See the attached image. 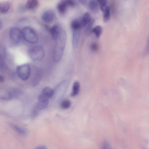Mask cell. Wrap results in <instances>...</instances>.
Wrapping results in <instances>:
<instances>
[{
  "instance_id": "cell-3",
  "label": "cell",
  "mask_w": 149,
  "mask_h": 149,
  "mask_svg": "<svg viewBox=\"0 0 149 149\" xmlns=\"http://www.w3.org/2000/svg\"><path fill=\"white\" fill-rule=\"evenodd\" d=\"M23 39L31 44H35L38 41V36L36 31L32 28L26 27L22 30Z\"/></svg>"
},
{
  "instance_id": "cell-26",
  "label": "cell",
  "mask_w": 149,
  "mask_h": 149,
  "mask_svg": "<svg viewBox=\"0 0 149 149\" xmlns=\"http://www.w3.org/2000/svg\"><path fill=\"white\" fill-rule=\"evenodd\" d=\"M103 148L104 149L110 148L109 144L107 142H104L103 144Z\"/></svg>"
},
{
  "instance_id": "cell-18",
  "label": "cell",
  "mask_w": 149,
  "mask_h": 149,
  "mask_svg": "<svg viewBox=\"0 0 149 149\" xmlns=\"http://www.w3.org/2000/svg\"><path fill=\"white\" fill-rule=\"evenodd\" d=\"M88 6L90 9L91 11L94 12L97 11L99 5L97 0H90Z\"/></svg>"
},
{
  "instance_id": "cell-10",
  "label": "cell",
  "mask_w": 149,
  "mask_h": 149,
  "mask_svg": "<svg viewBox=\"0 0 149 149\" xmlns=\"http://www.w3.org/2000/svg\"><path fill=\"white\" fill-rule=\"evenodd\" d=\"M81 35V29L73 30L72 33V44L73 48H76L79 42Z\"/></svg>"
},
{
  "instance_id": "cell-25",
  "label": "cell",
  "mask_w": 149,
  "mask_h": 149,
  "mask_svg": "<svg viewBox=\"0 0 149 149\" xmlns=\"http://www.w3.org/2000/svg\"><path fill=\"white\" fill-rule=\"evenodd\" d=\"M91 49L94 52H97L98 49V47L97 44L95 42H93L91 45Z\"/></svg>"
},
{
  "instance_id": "cell-7",
  "label": "cell",
  "mask_w": 149,
  "mask_h": 149,
  "mask_svg": "<svg viewBox=\"0 0 149 149\" xmlns=\"http://www.w3.org/2000/svg\"><path fill=\"white\" fill-rule=\"evenodd\" d=\"M56 15L55 12L52 10H48L45 12L42 16V19L45 23H50L55 19Z\"/></svg>"
},
{
  "instance_id": "cell-1",
  "label": "cell",
  "mask_w": 149,
  "mask_h": 149,
  "mask_svg": "<svg viewBox=\"0 0 149 149\" xmlns=\"http://www.w3.org/2000/svg\"><path fill=\"white\" fill-rule=\"evenodd\" d=\"M67 40V34L63 29L56 40L53 54V59L55 63L59 62L63 55Z\"/></svg>"
},
{
  "instance_id": "cell-13",
  "label": "cell",
  "mask_w": 149,
  "mask_h": 149,
  "mask_svg": "<svg viewBox=\"0 0 149 149\" xmlns=\"http://www.w3.org/2000/svg\"><path fill=\"white\" fill-rule=\"evenodd\" d=\"M21 93V92L19 90H13L9 92L7 96L2 97V99L6 100H10L18 97Z\"/></svg>"
},
{
  "instance_id": "cell-30",
  "label": "cell",
  "mask_w": 149,
  "mask_h": 149,
  "mask_svg": "<svg viewBox=\"0 0 149 149\" xmlns=\"http://www.w3.org/2000/svg\"><path fill=\"white\" fill-rule=\"evenodd\" d=\"M148 51H149V42H148Z\"/></svg>"
},
{
  "instance_id": "cell-2",
  "label": "cell",
  "mask_w": 149,
  "mask_h": 149,
  "mask_svg": "<svg viewBox=\"0 0 149 149\" xmlns=\"http://www.w3.org/2000/svg\"><path fill=\"white\" fill-rule=\"evenodd\" d=\"M28 54L33 60L40 61L43 58L45 51L43 47L40 45H36L30 48L28 50Z\"/></svg>"
},
{
  "instance_id": "cell-27",
  "label": "cell",
  "mask_w": 149,
  "mask_h": 149,
  "mask_svg": "<svg viewBox=\"0 0 149 149\" xmlns=\"http://www.w3.org/2000/svg\"><path fill=\"white\" fill-rule=\"evenodd\" d=\"M47 147L45 146H40L37 147L36 149H46Z\"/></svg>"
},
{
  "instance_id": "cell-5",
  "label": "cell",
  "mask_w": 149,
  "mask_h": 149,
  "mask_svg": "<svg viewBox=\"0 0 149 149\" xmlns=\"http://www.w3.org/2000/svg\"><path fill=\"white\" fill-rule=\"evenodd\" d=\"M9 35L11 41L15 44L19 43L23 38L22 30L17 27L10 29Z\"/></svg>"
},
{
  "instance_id": "cell-19",
  "label": "cell",
  "mask_w": 149,
  "mask_h": 149,
  "mask_svg": "<svg viewBox=\"0 0 149 149\" xmlns=\"http://www.w3.org/2000/svg\"><path fill=\"white\" fill-rule=\"evenodd\" d=\"M80 84L79 82L75 81L73 84L71 96L73 97L77 95L79 91Z\"/></svg>"
},
{
  "instance_id": "cell-14",
  "label": "cell",
  "mask_w": 149,
  "mask_h": 149,
  "mask_svg": "<svg viewBox=\"0 0 149 149\" xmlns=\"http://www.w3.org/2000/svg\"><path fill=\"white\" fill-rule=\"evenodd\" d=\"M103 13V20L105 22H107L110 17V9L108 6H106L101 10Z\"/></svg>"
},
{
  "instance_id": "cell-4",
  "label": "cell",
  "mask_w": 149,
  "mask_h": 149,
  "mask_svg": "<svg viewBox=\"0 0 149 149\" xmlns=\"http://www.w3.org/2000/svg\"><path fill=\"white\" fill-rule=\"evenodd\" d=\"M16 71L17 76L22 80H27L30 76V66L28 63L23 64L18 66Z\"/></svg>"
},
{
  "instance_id": "cell-20",
  "label": "cell",
  "mask_w": 149,
  "mask_h": 149,
  "mask_svg": "<svg viewBox=\"0 0 149 149\" xmlns=\"http://www.w3.org/2000/svg\"><path fill=\"white\" fill-rule=\"evenodd\" d=\"M103 30L102 27L97 26L92 29L91 32L93 33L97 38H99L102 34Z\"/></svg>"
},
{
  "instance_id": "cell-16",
  "label": "cell",
  "mask_w": 149,
  "mask_h": 149,
  "mask_svg": "<svg viewBox=\"0 0 149 149\" xmlns=\"http://www.w3.org/2000/svg\"><path fill=\"white\" fill-rule=\"evenodd\" d=\"M54 90L49 87H46L42 89L41 94L49 99L54 95Z\"/></svg>"
},
{
  "instance_id": "cell-21",
  "label": "cell",
  "mask_w": 149,
  "mask_h": 149,
  "mask_svg": "<svg viewBox=\"0 0 149 149\" xmlns=\"http://www.w3.org/2000/svg\"><path fill=\"white\" fill-rule=\"evenodd\" d=\"M10 126L18 133L22 135L26 134L25 131L19 126L13 124H11Z\"/></svg>"
},
{
  "instance_id": "cell-9",
  "label": "cell",
  "mask_w": 149,
  "mask_h": 149,
  "mask_svg": "<svg viewBox=\"0 0 149 149\" xmlns=\"http://www.w3.org/2000/svg\"><path fill=\"white\" fill-rule=\"evenodd\" d=\"M49 98L41 94L38 97V102L36 103L37 107L40 110L45 109L48 105Z\"/></svg>"
},
{
  "instance_id": "cell-6",
  "label": "cell",
  "mask_w": 149,
  "mask_h": 149,
  "mask_svg": "<svg viewBox=\"0 0 149 149\" xmlns=\"http://www.w3.org/2000/svg\"><path fill=\"white\" fill-rule=\"evenodd\" d=\"M75 5L74 0H62L57 5V9L60 14H63L68 7L74 6Z\"/></svg>"
},
{
  "instance_id": "cell-11",
  "label": "cell",
  "mask_w": 149,
  "mask_h": 149,
  "mask_svg": "<svg viewBox=\"0 0 149 149\" xmlns=\"http://www.w3.org/2000/svg\"><path fill=\"white\" fill-rule=\"evenodd\" d=\"M80 20L82 28L86 26L91 21L89 13L88 12L85 13L82 17L80 19Z\"/></svg>"
},
{
  "instance_id": "cell-28",
  "label": "cell",
  "mask_w": 149,
  "mask_h": 149,
  "mask_svg": "<svg viewBox=\"0 0 149 149\" xmlns=\"http://www.w3.org/2000/svg\"><path fill=\"white\" fill-rule=\"evenodd\" d=\"M4 78L3 76L1 75L0 76V81L1 82H3L4 81Z\"/></svg>"
},
{
  "instance_id": "cell-12",
  "label": "cell",
  "mask_w": 149,
  "mask_h": 149,
  "mask_svg": "<svg viewBox=\"0 0 149 149\" xmlns=\"http://www.w3.org/2000/svg\"><path fill=\"white\" fill-rule=\"evenodd\" d=\"M39 5L38 0H27L25 8L27 9L33 10L36 9Z\"/></svg>"
},
{
  "instance_id": "cell-8",
  "label": "cell",
  "mask_w": 149,
  "mask_h": 149,
  "mask_svg": "<svg viewBox=\"0 0 149 149\" xmlns=\"http://www.w3.org/2000/svg\"><path fill=\"white\" fill-rule=\"evenodd\" d=\"M63 29L61 26L58 24H55L53 25L50 30L52 39L56 40Z\"/></svg>"
},
{
  "instance_id": "cell-15",
  "label": "cell",
  "mask_w": 149,
  "mask_h": 149,
  "mask_svg": "<svg viewBox=\"0 0 149 149\" xmlns=\"http://www.w3.org/2000/svg\"><path fill=\"white\" fill-rule=\"evenodd\" d=\"M10 7V3L8 1H5L0 3V12L2 14L7 13Z\"/></svg>"
},
{
  "instance_id": "cell-17",
  "label": "cell",
  "mask_w": 149,
  "mask_h": 149,
  "mask_svg": "<svg viewBox=\"0 0 149 149\" xmlns=\"http://www.w3.org/2000/svg\"><path fill=\"white\" fill-rule=\"evenodd\" d=\"M71 27L72 31L81 29L82 27L80 19L73 20L71 22Z\"/></svg>"
},
{
  "instance_id": "cell-22",
  "label": "cell",
  "mask_w": 149,
  "mask_h": 149,
  "mask_svg": "<svg viewBox=\"0 0 149 149\" xmlns=\"http://www.w3.org/2000/svg\"><path fill=\"white\" fill-rule=\"evenodd\" d=\"M40 110L37 107L36 104V103L33 107L31 111V116L33 118H35L38 116Z\"/></svg>"
},
{
  "instance_id": "cell-29",
  "label": "cell",
  "mask_w": 149,
  "mask_h": 149,
  "mask_svg": "<svg viewBox=\"0 0 149 149\" xmlns=\"http://www.w3.org/2000/svg\"><path fill=\"white\" fill-rule=\"evenodd\" d=\"M3 26V24L2 22H1V21H0V28L1 29L2 27Z\"/></svg>"
},
{
  "instance_id": "cell-23",
  "label": "cell",
  "mask_w": 149,
  "mask_h": 149,
  "mask_svg": "<svg viewBox=\"0 0 149 149\" xmlns=\"http://www.w3.org/2000/svg\"><path fill=\"white\" fill-rule=\"evenodd\" d=\"M71 104V103L70 101L68 100H64L61 102V106L62 108L66 109L69 108Z\"/></svg>"
},
{
  "instance_id": "cell-24",
  "label": "cell",
  "mask_w": 149,
  "mask_h": 149,
  "mask_svg": "<svg viewBox=\"0 0 149 149\" xmlns=\"http://www.w3.org/2000/svg\"><path fill=\"white\" fill-rule=\"evenodd\" d=\"M101 10H102L103 8L107 6L108 0H97Z\"/></svg>"
}]
</instances>
